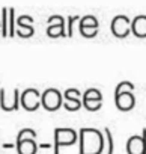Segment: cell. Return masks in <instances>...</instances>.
Masks as SVG:
<instances>
[{
    "instance_id": "1",
    "label": "cell",
    "mask_w": 146,
    "mask_h": 154,
    "mask_svg": "<svg viewBox=\"0 0 146 154\" xmlns=\"http://www.w3.org/2000/svg\"><path fill=\"white\" fill-rule=\"evenodd\" d=\"M80 136V151L79 154H101L106 145V136L98 128L83 127L79 131Z\"/></svg>"
},
{
    "instance_id": "2",
    "label": "cell",
    "mask_w": 146,
    "mask_h": 154,
    "mask_svg": "<svg viewBox=\"0 0 146 154\" xmlns=\"http://www.w3.org/2000/svg\"><path fill=\"white\" fill-rule=\"evenodd\" d=\"M133 91H134V85L131 82L118 83V86L115 89V103H116V107L119 110L128 112L134 107L136 98L133 95Z\"/></svg>"
},
{
    "instance_id": "3",
    "label": "cell",
    "mask_w": 146,
    "mask_h": 154,
    "mask_svg": "<svg viewBox=\"0 0 146 154\" xmlns=\"http://www.w3.org/2000/svg\"><path fill=\"white\" fill-rule=\"evenodd\" d=\"M36 131L32 128H21L17 136V151L18 154H36L38 145L35 142Z\"/></svg>"
},
{
    "instance_id": "4",
    "label": "cell",
    "mask_w": 146,
    "mask_h": 154,
    "mask_svg": "<svg viewBox=\"0 0 146 154\" xmlns=\"http://www.w3.org/2000/svg\"><path fill=\"white\" fill-rule=\"evenodd\" d=\"M77 137H79V134L74 128H66V127L54 128V154H59V149L63 145L76 143Z\"/></svg>"
},
{
    "instance_id": "5",
    "label": "cell",
    "mask_w": 146,
    "mask_h": 154,
    "mask_svg": "<svg viewBox=\"0 0 146 154\" xmlns=\"http://www.w3.org/2000/svg\"><path fill=\"white\" fill-rule=\"evenodd\" d=\"M21 106V92L18 88H14L12 94H9L8 89H0V109H3L5 112H12L18 110Z\"/></svg>"
},
{
    "instance_id": "6",
    "label": "cell",
    "mask_w": 146,
    "mask_h": 154,
    "mask_svg": "<svg viewBox=\"0 0 146 154\" xmlns=\"http://www.w3.org/2000/svg\"><path fill=\"white\" fill-rule=\"evenodd\" d=\"M41 103H42L45 110L54 112V110H57L63 104V95L60 94V91H57L54 88H48V89H45L42 92Z\"/></svg>"
},
{
    "instance_id": "7",
    "label": "cell",
    "mask_w": 146,
    "mask_h": 154,
    "mask_svg": "<svg viewBox=\"0 0 146 154\" xmlns=\"http://www.w3.org/2000/svg\"><path fill=\"white\" fill-rule=\"evenodd\" d=\"M42 95L39 94L38 89L29 88L21 92V107H24L27 112H35L42 103H41Z\"/></svg>"
},
{
    "instance_id": "8",
    "label": "cell",
    "mask_w": 146,
    "mask_h": 154,
    "mask_svg": "<svg viewBox=\"0 0 146 154\" xmlns=\"http://www.w3.org/2000/svg\"><path fill=\"white\" fill-rule=\"evenodd\" d=\"M110 29L116 38H125L131 32V20L127 15H116L112 20Z\"/></svg>"
},
{
    "instance_id": "9",
    "label": "cell",
    "mask_w": 146,
    "mask_h": 154,
    "mask_svg": "<svg viewBox=\"0 0 146 154\" xmlns=\"http://www.w3.org/2000/svg\"><path fill=\"white\" fill-rule=\"evenodd\" d=\"M80 91L76 88H69L63 94V106L69 112H76L83 106V100L80 98Z\"/></svg>"
},
{
    "instance_id": "10",
    "label": "cell",
    "mask_w": 146,
    "mask_h": 154,
    "mask_svg": "<svg viewBox=\"0 0 146 154\" xmlns=\"http://www.w3.org/2000/svg\"><path fill=\"white\" fill-rule=\"evenodd\" d=\"M79 29H80V33L85 38H94L98 33L100 24H98V20L94 15H85L79 21Z\"/></svg>"
},
{
    "instance_id": "11",
    "label": "cell",
    "mask_w": 146,
    "mask_h": 154,
    "mask_svg": "<svg viewBox=\"0 0 146 154\" xmlns=\"http://www.w3.org/2000/svg\"><path fill=\"white\" fill-rule=\"evenodd\" d=\"M101 104H103V94L97 88H91L83 94V106L88 110L95 112L101 107Z\"/></svg>"
},
{
    "instance_id": "12",
    "label": "cell",
    "mask_w": 146,
    "mask_h": 154,
    "mask_svg": "<svg viewBox=\"0 0 146 154\" xmlns=\"http://www.w3.org/2000/svg\"><path fill=\"white\" fill-rule=\"evenodd\" d=\"M128 154H146V128L142 130V136L136 134L127 140Z\"/></svg>"
},
{
    "instance_id": "13",
    "label": "cell",
    "mask_w": 146,
    "mask_h": 154,
    "mask_svg": "<svg viewBox=\"0 0 146 154\" xmlns=\"http://www.w3.org/2000/svg\"><path fill=\"white\" fill-rule=\"evenodd\" d=\"M47 35H48L50 38L66 36V30H65V18H63L62 15H51V17L48 18Z\"/></svg>"
},
{
    "instance_id": "14",
    "label": "cell",
    "mask_w": 146,
    "mask_h": 154,
    "mask_svg": "<svg viewBox=\"0 0 146 154\" xmlns=\"http://www.w3.org/2000/svg\"><path fill=\"white\" fill-rule=\"evenodd\" d=\"M33 18L30 15H20L17 18V35L21 38H29L35 33V29L32 26Z\"/></svg>"
},
{
    "instance_id": "15",
    "label": "cell",
    "mask_w": 146,
    "mask_h": 154,
    "mask_svg": "<svg viewBox=\"0 0 146 154\" xmlns=\"http://www.w3.org/2000/svg\"><path fill=\"white\" fill-rule=\"evenodd\" d=\"M131 32L137 38H146V15H137L131 21Z\"/></svg>"
},
{
    "instance_id": "16",
    "label": "cell",
    "mask_w": 146,
    "mask_h": 154,
    "mask_svg": "<svg viewBox=\"0 0 146 154\" xmlns=\"http://www.w3.org/2000/svg\"><path fill=\"white\" fill-rule=\"evenodd\" d=\"M0 21H2V36H9V9L2 8V17H0Z\"/></svg>"
},
{
    "instance_id": "17",
    "label": "cell",
    "mask_w": 146,
    "mask_h": 154,
    "mask_svg": "<svg viewBox=\"0 0 146 154\" xmlns=\"http://www.w3.org/2000/svg\"><path fill=\"white\" fill-rule=\"evenodd\" d=\"M104 136H106V145H107V152L106 154H113L115 152V139H113V134H112L109 127L104 128Z\"/></svg>"
},
{
    "instance_id": "18",
    "label": "cell",
    "mask_w": 146,
    "mask_h": 154,
    "mask_svg": "<svg viewBox=\"0 0 146 154\" xmlns=\"http://www.w3.org/2000/svg\"><path fill=\"white\" fill-rule=\"evenodd\" d=\"M82 18L79 17V15H69L68 18H66V36L68 38H71L72 35H74V24L77 23V21H80Z\"/></svg>"
},
{
    "instance_id": "19",
    "label": "cell",
    "mask_w": 146,
    "mask_h": 154,
    "mask_svg": "<svg viewBox=\"0 0 146 154\" xmlns=\"http://www.w3.org/2000/svg\"><path fill=\"white\" fill-rule=\"evenodd\" d=\"M17 35V18H15V9L9 8V36Z\"/></svg>"
},
{
    "instance_id": "20",
    "label": "cell",
    "mask_w": 146,
    "mask_h": 154,
    "mask_svg": "<svg viewBox=\"0 0 146 154\" xmlns=\"http://www.w3.org/2000/svg\"><path fill=\"white\" fill-rule=\"evenodd\" d=\"M39 148H51V145H50V143H41Z\"/></svg>"
},
{
    "instance_id": "21",
    "label": "cell",
    "mask_w": 146,
    "mask_h": 154,
    "mask_svg": "<svg viewBox=\"0 0 146 154\" xmlns=\"http://www.w3.org/2000/svg\"><path fill=\"white\" fill-rule=\"evenodd\" d=\"M0 35H2V21H0Z\"/></svg>"
}]
</instances>
